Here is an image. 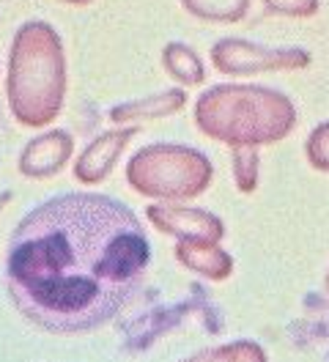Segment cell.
I'll return each mask as SVG.
<instances>
[{
	"label": "cell",
	"mask_w": 329,
	"mask_h": 362,
	"mask_svg": "<svg viewBox=\"0 0 329 362\" xmlns=\"http://www.w3.org/2000/svg\"><path fill=\"white\" fill-rule=\"evenodd\" d=\"M8 110L22 127L39 129L55 121L66 99V52L58 30L30 20L17 28L6 71Z\"/></svg>",
	"instance_id": "obj_2"
},
{
	"label": "cell",
	"mask_w": 329,
	"mask_h": 362,
	"mask_svg": "<svg viewBox=\"0 0 329 362\" xmlns=\"http://www.w3.org/2000/svg\"><path fill=\"white\" fill-rule=\"evenodd\" d=\"M149 264L151 242L129 206L99 192H61L17 223L6 286L28 321L77 335L127 308Z\"/></svg>",
	"instance_id": "obj_1"
},
{
	"label": "cell",
	"mask_w": 329,
	"mask_h": 362,
	"mask_svg": "<svg viewBox=\"0 0 329 362\" xmlns=\"http://www.w3.org/2000/svg\"><path fill=\"white\" fill-rule=\"evenodd\" d=\"M74 151V140L66 129H50L39 137L28 140L20 154V173L25 179L44 181L52 179L55 173H61L66 162L71 159Z\"/></svg>",
	"instance_id": "obj_8"
},
{
	"label": "cell",
	"mask_w": 329,
	"mask_h": 362,
	"mask_svg": "<svg viewBox=\"0 0 329 362\" xmlns=\"http://www.w3.org/2000/svg\"><path fill=\"white\" fill-rule=\"evenodd\" d=\"M258 148H250V146H239L231 151V168H233V179H236V187L239 192L250 195L255 192L258 187Z\"/></svg>",
	"instance_id": "obj_14"
},
{
	"label": "cell",
	"mask_w": 329,
	"mask_h": 362,
	"mask_svg": "<svg viewBox=\"0 0 329 362\" xmlns=\"http://www.w3.org/2000/svg\"><path fill=\"white\" fill-rule=\"evenodd\" d=\"M269 14L277 17H294V20H307L316 17L321 8V0H261Z\"/></svg>",
	"instance_id": "obj_16"
},
{
	"label": "cell",
	"mask_w": 329,
	"mask_h": 362,
	"mask_svg": "<svg viewBox=\"0 0 329 362\" xmlns=\"http://www.w3.org/2000/svg\"><path fill=\"white\" fill-rule=\"evenodd\" d=\"M181 8L203 23L233 25L250 11V0H181Z\"/></svg>",
	"instance_id": "obj_12"
},
{
	"label": "cell",
	"mask_w": 329,
	"mask_h": 362,
	"mask_svg": "<svg viewBox=\"0 0 329 362\" xmlns=\"http://www.w3.org/2000/svg\"><path fill=\"white\" fill-rule=\"evenodd\" d=\"M305 154L310 168L321 170V173H329V121L318 124L305 143Z\"/></svg>",
	"instance_id": "obj_15"
},
{
	"label": "cell",
	"mask_w": 329,
	"mask_h": 362,
	"mask_svg": "<svg viewBox=\"0 0 329 362\" xmlns=\"http://www.w3.org/2000/svg\"><path fill=\"white\" fill-rule=\"evenodd\" d=\"M324 291H327V296H329V274H327V283H324Z\"/></svg>",
	"instance_id": "obj_18"
},
{
	"label": "cell",
	"mask_w": 329,
	"mask_h": 362,
	"mask_svg": "<svg viewBox=\"0 0 329 362\" xmlns=\"http://www.w3.org/2000/svg\"><path fill=\"white\" fill-rule=\"evenodd\" d=\"M146 217L156 230L181 239H203V242H222L225 239V223L217 214L197 209V206H173L154 204L146 209Z\"/></svg>",
	"instance_id": "obj_6"
},
{
	"label": "cell",
	"mask_w": 329,
	"mask_h": 362,
	"mask_svg": "<svg viewBox=\"0 0 329 362\" xmlns=\"http://www.w3.org/2000/svg\"><path fill=\"white\" fill-rule=\"evenodd\" d=\"M195 124L206 137L231 148H258L294 132L296 105L288 93L266 86H212L197 96Z\"/></svg>",
	"instance_id": "obj_3"
},
{
	"label": "cell",
	"mask_w": 329,
	"mask_h": 362,
	"mask_svg": "<svg viewBox=\"0 0 329 362\" xmlns=\"http://www.w3.org/2000/svg\"><path fill=\"white\" fill-rule=\"evenodd\" d=\"M305 47H266L239 36H225L212 47V66L219 74L250 77L266 71H302L310 66Z\"/></svg>",
	"instance_id": "obj_5"
},
{
	"label": "cell",
	"mask_w": 329,
	"mask_h": 362,
	"mask_svg": "<svg viewBox=\"0 0 329 362\" xmlns=\"http://www.w3.org/2000/svg\"><path fill=\"white\" fill-rule=\"evenodd\" d=\"M175 261L184 269L195 272L206 280H228L233 272L231 252L219 247V242H203V239H181L175 245Z\"/></svg>",
	"instance_id": "obj_9"
},
{
	"label": "cell",
	"mask_w": 329,
	"mask_h": 362,
	"mask_svg": "<svg viewBox=\"0 0 329 362\" xmlns=\"http://www.w3.org/2000/svg\"><path fill=\"white\" fill-rule=\"evenodd\" d=\"M187 105V93L184 88H168L156 90L151 96L143 99H132L124 105L110 107V121L112 124H127V121H154V118H168L175 115Z\"/></svg>",
	"instance_id": "obj_10"
},
{
	"label": "cell",
	"mask_w": 329,
	"mask_h": 362,
	"mask_svg": "<svg viewBox=\"0 0 329 362\" xmlns=\"http://www.w3.org/2000/svg\"><path fill=\"white\" fill-rule=\"evenodd\" d=\"M214 179V168L203 151L181 143L143 146L127 162L129 187L154 201H192L200 198Z\"/></svg>",
	"instance_id": "obj_4"
},
{
	"label": "cell",
	"mask_w": 329,
	"mask_h": 362,
	"mask_svg": "<svg viewBox=\"0 0 329 362\" xmlns=\"http://www.w3.org/2000/svg\"><path fill=\"white\" fill-rule=\"evenodd\" d=\"M184 362H266V354L253 340H233V343H225L217 349L200 351Z\"/></svg>",
	"instance_id": "obj_13"
},
{
	"label": "cell",
	"mask_w": 329,
	"mask_h": 362,
	"mask_svg": "<svg viewBox=\"0 0 329 362\" xmlns=\"http://www.w3.org/2000/svg\"><path fill=\"white\" fill-rule=\"evenodd\" d=\"M137 132H140V127H121V129H110V132L93 137L74 162V179L80 184L105 181L112 173V168L118 165V159L132 143V137H137Z\"/></svg>",
	"instance_id": "obj_7"
},
{
	"label": "cell",
	"mask_w": 329,
	"mask_h": 362,
	"mask_svg": "<svg viewBox=\"0 0 329 362\" xmlns=\"http://www.w3.org/2000/svg\"><path fill=\"white\" fill-rule=\"evenodd\" d=\"M58 3H66V6H91L93 0H58Z\"/></svg>",
	"instance_id": "obj_17"
},
{
	"label": "cell",
	"mask_w": 329,
	"mask_h": 362,
	"mask_svg": "<svg viewBox=\"0 0 329 362\" xmlns=\"http://www.w3.org/2000/svg\"><path fill=\"white\" fill-rule=\"evenodd\" d=\"M162 66L184 88H197L206 83V66L200 55L184 42H168L162 47Z\"/></svg>",
	"instance_id": "obj_11"
}]
</instances>
